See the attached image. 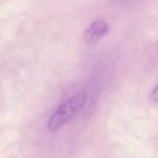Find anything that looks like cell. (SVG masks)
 Listing matches in <instances>:
<instances>
[{
  "mask_svg": "<svg viewBox=\"0 0 158 158\" xmlns=\"http://www.w3.org/2000/svg\"><path fill=\"white\" fill-rule=\"evenodd\" d=\"M150 98L153 102H158V85L156 86L151 91Z\"/></svg>",
  "mask_w": 158,
  "mask_h": 158,
  "instance_id": "3",
  "label": "cell"
},
{
  "mask_svg": "<svg viewBox=\"0 0 158 158\" xmlns=\"http://www.w3.org/2000/svg\"><path fill=\"white\" fill-rule=\"evenodd\" d=\"M86 101V92L80 90L61 105L51 115L48 128L51 132H55L62 125L70 121L83 109Z\"/></svg>",
  "mask_w": 158,
  "mask_h": 158,
  "instance_id": "1",
  "label": "cell"
},
{
  "mask_svg": "<svg viewBox=\"0 0 158 158\" xmlns=\"http://www.w3.org/2000/svg\"><path fill=\"white\" fill-rule=\"evenodd\" d=\"M108 30V25L104 20L94 22L83 34L84 40L88 43L97 42Z\"/></svg>",
  "mask_w": 158,
  "mask_h": 158,
  "instance_id": "2",
  "label": "cell"
}]
</instances>
